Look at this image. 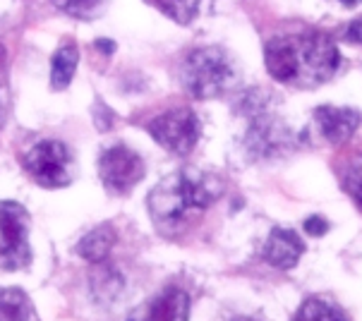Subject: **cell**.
Listing matches in <instances>:
<instances>
[{
    "label": "cell",
    "instance_id": "cell-1",
    "mask_svg": "<svg viewBox=\"0 0 362 321\" xmlns=\"http://www.w3.org/2000/svg\"><path fill=\"white\" fill-rule=\"evenodd\" d=\"M267 72L276 82L300 89L324 84L339 70L341 55L336 43L322 32L279 34L264 46Z\"/></svg>",
    "mask_w": 362,
    "mask_h": 321
},
{
    "label": "cell",
    "instance_id": "cell-20",
    "mask_svg": "<svg viewBox=\"0 0 362 321\" xmlns=\"http://www.w3.org/2000/svg\"><path fill=\"white\" fill-rule=\"evenodd\" d=\"M305 230H308V235L312 238H322L324 233L329 230V221L322 218V216H310V218L305 221Z\"/></svg>",
    "mask_w": 362,
    "mask_h": 321
},
{
    "label": "cell",
    "instance_id": "cell-17",
    "mask_svg": "<svg viewBox=\"0 0 362 321\" xmlns=\"http://www.w3.org/2000/svg\"><path fill=\"white\" fill-rule=\"evenodd\" d=\"M151 3L177 24H189L197 17L202 0H151Z\"/></svg>",
    "mask_w": 362,
    "mask_h": 321
},
{
    "label": "cell",
    "instance_id": "cell-8",
    "mask_svg": "<svg viewBox=\"0 0 362 321\" xmlns=\"http://www.w3.org/2000/svg\"><path fill=\"white\" fill-rule=\"evenodd\" d=\"M146 129H149L154 141H158V146H163L165 151L175 153V156H187L197 146L202 125L192 108L180 106L163 110L161 115L149 120Z\"/></svg>",
    "mask_w": 362,
    "mask_h": 321
},
{
    "label": "cell",
    "instance_id": "cell-21",
    "mask_svg": "<svg viewBox=\"0 0 362 321\" xmlns=\"http://www.w3.org/2000/svg\"><path fill=\"white\" fill-rule=\"evenodd\" d=\"M94 120H96V125H99V129H108L110 120H113V113H110V110L99 101V103H96V108H94Z\"/></svg>",
    "mask_w": 362,
    "mask_h": 321
},
{
    "label": "cell",
    "instance_id": "cell-6",
    "mask_svg": "<svg viewBox=\"0 0 362 321\" xmlns=\"http://www.w3.org/2000/svg\"><path fill=\"white\" fill-rule=\"evenodd\" d=\"M32 264L29 214L22 204L0 202V269L20 271Z\"/></svg>",
    "mask_w": 362,
    "mask_h": 321
},
{
    "label": "cell",
    "instance_id": "cell-12",
    "mask_svg": "<svg viewBox=\"0 0 362 321\" xmlns=\"http://www.w3.org/2000/svg\"><path fill=\"white\" fill-rule=\"evenodd\" d=\"M113 245H115V228L110 223H101V226L91 228L87 235L79 240L75 252L82 259H87V262L101 264V262H106Z\"/></svg>",
    "mask_w": 362,
    "mask_h": 321
},
{
    "label": "cell",
    "instance_id": "cell-18",
    "mask_svg": "<svg viewBox=\"0 0 362 321\" xmlns=\"http://www.w3.org/2000/svg\"><path fill=\"white\" fill-rule=\"evenodd\" d=\"M341 185L353 197V202L362 209V156L348 160L346 168L341 173Z\"/></svg>",
    "mask_w": 362,
    "mask_h": 321
},
{
    "label": "cell",
    "instance_id": "cell-15",
    "mask_svg": "<svg viewBox=\"0 0 362 321\" xmlns=\"http://www.w3.org/2000/svg\"><path fill=\"white\" fill-rule=\"evenodd\" d=\"M293 321H348L346 312L336 307L334 302L322 298H310L300 305V310Z\"/></svg>",
    "mask_w": 362,
    "mask_h": 321
},
{
    "label": "cell",
    "instance_id": "cell-4",
    "mask_svg": "<svg viewBox=\"0 0 362 321\" xmlns=\"http://www.w3.org/2000/svg\"><path fill=\"white\" fill-rule=\"evenodd\" d=\"M238 110L250 120L245 132V149L252 158H276L291 151L293 132L269 106V96L255 89L240 96Z\"/></svg>",
    "mask_w": 362,
    "mask_h": 321
},
{
    "label": "cell",
    "instance_id": "cell-3",
    "mask_svg": "<svg viewBox=\"0 0 362 321\" xmlns=\"http://www.w3.org/2000/svg\"><path fill=\"white\" fill-rule=\"evenodd\" d=\"M238 65L230 53L221 46L192 48L180 65V82L192 98L206 101L228 94L238 84Z\"/></svg>",
    "mask_w": 362,
    "mask_h": 321
},
{
    "label": "cell",
    "instance_id": "cell-24",
    "mask_svg": "<svg viewBox=\"0 0 362 321\" xmlns=\"http://www.w3.org/2000/svg\"><path fill=\"white\" fill-rule=\"evenodd\" d=\"M3 122H5V101L0 96V127H3Z\"/></svg>",
    "mask_w": 362,
    "mask_h": 321
},
{
    "label": "cell",
    "instance_id": "cell-26",
    "mask_svg": "<svg viewBox=\"0 0 362 321\" xmlns=\"http://www.w3.org/2000/svg\"><path fill=\"white\" fill-rule=\"evenodd\" d=\"M343 5H355V3H360V0H341Z\"/></svg>",
    "mask_w": 362,
    "mask_h": 321
},
{
    "label": "cell",
    "instance_id": "cell-5",
    "mask_svg": "<svg viewBox=\"0 0 362 321\" xmlns=\"http://www.w3.org/2000/svg\"><path fill=\"white\" fill-rule=\"evenodd\" d=\"M22 168L41 187H65L75 177V160L60 139H41L22 153Z\"/></svg>",
    "mask_w": 362,
    "mask_h": 321
},
{
    "label": "cell",
    "instance_id": "cell-11",
    "mask_svg": "<svg viewBox=\"0 0 362 321\" xmlns=\"http://www.w3.org/2000/svg\"><path fill=\"white\" fill-rule=\"evenodd\" d=\"M303 255H305L303 238H300L296 230H291V228H274V230L269 233L267 243H264V250H262L264 262L279 271L293 269Z\"/></svg>",
    "mask_w": 362,
    "mask_h": 321
},
{
    "label": "cell",
    "instance_id": "cell-22",
    "mask_svg": "<svg viewBox=\"0 0 362 321\" xmlns=\"http://www.w3.org/2000/svg\"><path fill=\"white\" fill-rule=\"evenodd\" d=\"M346 41L360 43V46H362V17H360V20H355V22L348 24V29H346Z\"/></svg>",
    "mask_w": 362,
    "mask_h": 321
},
{
    "label": "cell",
    "instance_id": "cell-16",
    "mask_svg": "<svg viewBox=\"0 0 362 321\" xmlns=\"http://www.w3.org/2000/svg\"><path fill=\"white\" fill-rule=\"evenodd\" d=\"M122 290V279L115 269L110 267H99L91 276V293L96 300H113L118 298V293Z\"/></svg>",
    "mask_w": 362,
    "mask_h": 321
},
{
    "label": "cell",
    "instance_id": "cell-2",
    "mask_svg": "<svg viewBox=\"0 0 362 321\" xmlns=\"http://www.w3.org/2000/svg\"><path fill=\"white\" fill-rule=\"evenodd\" d=\"M226 192L216 173L199 168H182L165 177L149 192V211L161 223L182 221L189 211H204Z\"/></svg>",
    "mask_w": 362,
    "mask_h": 321
},
{
    "label": "cell",
    "instance_id": "cell-13",
    "mask_svg": "<svg viewBox=\"0 0 362 321\" xmlns=\"http://www.w3.org/2000/svg\"><path fill=\"white\" fill-rule=\"evenodd\" d=\"M0 321H39L34 302L22 288H0Z\"/></svg>",
    "mask_w": 362,
    "mask_h": 321
},
{
    "label": "cell",
    "instance_id": "cell-25",
    "mask_svg": "<svg viewBox=\"0 0 362 321\" xmlns=\"http://www.w3.org/2000/svg\"><path fill=\"white\" fill-rule=\"evenodd\" d=\"M230 321H257V319H250V317H235V319H230Z\"/></svg>",
    "mask_w": 362,
    "mask_h": 321
},
{
    "label": "cell",
    "instance_id": "cell-10",
    "mask_svg": "<svg viewBox=\"0 0 362 321\" xmlns=\"http://www.w3.org/2000/svg\"><path fill=\"white\" fill-rule=\"evenodd\" d=\"M315 122L329 144H343L358 132V127L362 125V113L355 108L319 106L315 110Z\"/></svg>",
    "mask_w": 362,
    "mask_h": 321
},
{
    "label": "cell",
    "instance_id": "cell-23",
    "mask_svg": "<svg viewBox=\"0 0 362 321\" xmlns=\"http://www.w3.org/2000/svg\"><path fill=\"white\" fill-rule=\"evenodd\" d=\"M96 46H99V51H103V53H113V51H115V43H113V41H108V39L96 41Z\"/></svg>",
    "mask_w": 362,
    "mask_h": 321
},
{
    "label": "cell",
    "instance_id": "cell-19",
    "mask_svg": "<svg viewBox=\"0 0 362 321\" xmlns=\"http://www.w3.org/2000/svg\"><path fill=\"white\" fill-rule=\"evenodd\" d=\"M53 5L65 15L77 17V20H91L99 12L101 0H53Z\"/></svg>",
    "mask_w": 362,
    "mask_h": 321
},
{
    "label": "cell",
    "instance_id": "cell-7",
    "mask_svg": "<svg viewBox=\"0 0 362 321\" xmlns=\"http://www.w3.org/2000/svg\"><path fill=\"white\" fill-rule=\"evenodd\" d=\"M146 165L137 151L122 141L106 146L99 156V177L108 194L125 197L144 180Z\"/></svg>",
    "mask_w": 362,
    "mask_h": 321
},
{
    "label": "cell",
    "instance_id": "cell-9",
    "mask_svg": "<svg viewBox=\"0 0 362 321\" xmlns=\"http://www.w3.org/2000/svg\"><path fill=\"white\" fill-rule=\"evenodd\" d=\"M127 321H189V295L182 288L168 286L137 307Z\"/></svg>",
    "mask_w": 362,
    "mask_h": 321
},
{
    "label": "cell",
    "instance_id": "cell-14",
    "mask_svg": "<svg viewBox=\"0 0 362 321\" xmlns=\"http://www.w3.org/2000/svg\"><path fill=\"white\" fill-rule=\"evenodd\" d=\"M77 63H79V48L75 43L65 41L63 46H58V51L53 53L51 60V86L55 91H63L70 86L72 77L77 72Z\"/></svg>",
    "mask_w": 362,
    "mask_h": 321
}]
</instances>
